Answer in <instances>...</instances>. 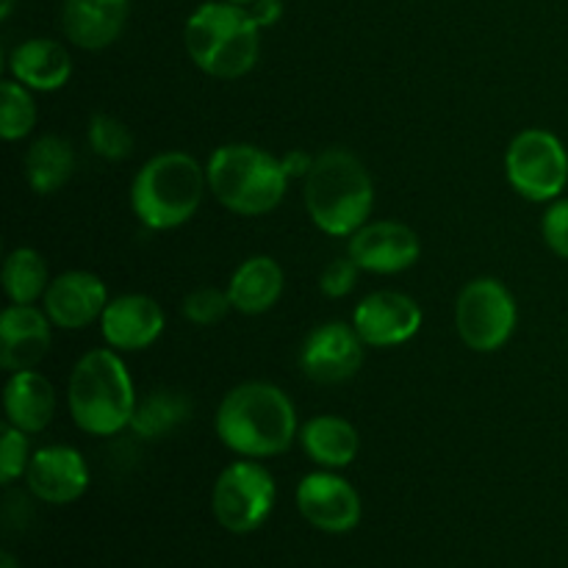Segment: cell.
<instances>
[{
	"label": "cell",
	"instance_id": "obj_35",
	"mask_svg": "<svg viewBox=\"0 0 568 568\" xmlns=\"http://www.w3.org/2000/svg\"><path fill=\"white\" fill-rule=\"evenodd\" d=\"M0 568H20L17 566V558L11 552H3L0 555Z\"/></svg>",
	"mask_w": 568,
	"mask_h": 568
},
{
	"label": "cell",
	"instance_id": "obj_12",
	"mask_svg": "<svg viewBox=\"0 0 568 568\" xmlns=\"http://www.w3.org/2000/svg\"><path fill=\"white\" fill-rule=\"evenodd\" d=\"M422 305L410 294L383 288L372 292L355 305L353 327L361 342L372 349H392L408 344L422 331Z\"/></svg>",
	"mask_w": 568,
	"mask_h": 568
},
{
	"label": "cell",
	"instance_id": "obj_17",
	"mask_svg": "<svg viewBox=\"0 0 568 568\" xmlns=\"http://www.w3.org/2000/svg\"><path fill=\"white\" fill-rule=\"evenodd\" d=\"M50 344H53V322L42 305H6L0 314V366L9 375L37 369Z\"/></svg>",
	"mask_w": 568,
	"mask_h": 568
},
{
	"label": "cell",
	"instance_id": "obj_3",
	"mask_svg": "<svg viewBox=\"0 0 568 568\" xmlns=\"http://www.w3.org/2000/svg\"><path fill=\"white\" fill-rule=\"evenodd\" d=\"M139 394L122 353L98 347L75 361L67 381V408L78 430L111 438L131 427Z\"/></svg>",
	"mask_w": 568,
	"mask_h": 568
},
{
	"label": "cell",
	"instance_id": "obj_4",
	"mask_svg": "<svg viewBox=\"0 0 568 568\" xmlns=\"http://www.w3.org/2000/svg\"><path fill=\"white\" fill-rule=\"evenodd\" d=\"M183 44L200 72L220 81H239L261 55V28L247 6L209 0L189 14Z\"/></svg>",
	"mask_w": 568,
	"mask_h": 568
},
{
	"label": "cell",
	"instance_id": "obj_14",
	"mask_svg": "<svg viewBox=\"0 0 568 568\" xmlns=\"http://www.w3.org/2000/svg\"><path fill=\"white\" fill-rule=\"evenodd\" d=\"M89 483H92L89 464L75 447L48 444V447L33 449L26 471V486L39 503L72 505L87 494Z\"/></svg>",
	"mask_w": 568,
	"mask_h": 568
},
{
	"label": "cell",
	"instance_id": "obj_27",
	"mask_svg": "<svg viewBox=\"0 0 568 568\" xmlns=\"http://www.w3.org/2000/svg\"><path fill=\"white\" fill-rule=\"evenodd\" d=\"M89 148L103 161H125L133 153V133L122 120L111 114H94L87 128Z\"/></svg>",
	"mask_w": 568,
	"mask_h": 568
},
{
	"label": "cell",
	"instance_id": "obj_8",
	"mask_svg": "<svg viewBox=\"0 0 568 568\" xmlns=\"http://www.w3.org/2000/svg\"><path fill=\"white\" fill-rule=\"evenodd\" d=\"M505 178L521 200L552 203L568 186V150L547 128H525L505 150Z\"/></svg>",
	"mask_w": 568,
	"mask_h": 568
},
{
	"label": "cell",
	"instance_id": "obj_18",
	"mask_svg": "<svg viewBox=\"0 0 568 568\" xmlns=\"http://www.w3.org/2000/svg\"><path fill=\"white\" fill-rule=\"evenodd\" d=\"M131 0H64L61 31L81 50H105L122 37Z\"/></svg>",
	"mask_w": 568,
	"mask_h": 568
},
{
	"label": "cell",
	"instance_id": "obj_34",
	"mask_svg": "<svg viewBox=\"0 0 568 568\" xmlns=\"http://www.w3.org/2000/svg\"><path fill=\"white\" fill-rule=\"evenodd\" d=\"M14 6H17V0H0V17H3V20H9L11 11H14Z\"/></svg>",
	"mask_w": 568,
	"mask_h": 568
},
{
	"label": "cell",
	"instance_id": "obj_10",
	"mask_svg": "<svg viewBox=\"0 0 568 568\" xmlns=\"http://www.w3.org/2000/svg\"><path fill=\"white\" fill-rule=\"evenodd\" d=\"M300 516L308 521L314 530L327 536H344L361 525L364 503L361 494L347 477L333 469H316L297 483L294 491Z\"/></svg>",
	"mask_w": 568,
	"mask_h": 568
},
{
	"label": "cell",
	"instance_id": "obj_23",
	"mask_svg": "<svg viewBox=\"0 0 568 568\" xmlns=\"http://www.w3.org/2000/svg\"><path fill=\"white\" fill-rule=\"evenodd\" d=\"M75 164V148H72L70 139L59 136V133H44V136L33 139L31 148H28L22 172H26V181L33 194L50 197L72 181Z\"/></svg>",
	"mask_w": 568,
	"mask_h": 568
},
{
	"label": "cell",
	"instance_id": "obj_6",
	"mask_svg": "<svg viewBox=\"0 0 568 568\" xmlns=\"http://www.w3.org/2000/svg\"><path fill=\"white\" fill-rule=\"evenodd\" d=\"M209 192L236 216H264L286 197L292 175L283 159L250 142L220 144L205 161Z\"/></svg>",
	"mask_w": 568,
	"mask_h": 568
},
{
	"label": "cell",
	"instance_id": "obj_33",
	"mask_svg": "<svg viewBox=\"0 0 568 568\" xmlns=\"http://www.w3.org/2000/svg\"><path fill=\"white\" fill-rule=\"evenodd\" d=\"M311 164H314V159L308 153H303V150H292L288 155H283V166H286V172L292 178H305Z\"/></svg>",
	"mask_w": 568,
	"mask_h": 568
},
{
	"label": "cell",
	"instance_id": "obj_7",
	"mask_svg": "<svg viewBox=\"0 0 568 568\" xmlns=\"http://www.w3.org/2000/svg\"><path fill=\"white\" fill-rule=\"evenodd\" d=\"M277 503V483L261 460L239 458L216 475L211 514L222 530L247 536L270 521Z\"/></svg>",
	"mask_w": 568,
	"mask_h": 568
},
{
	"label": "cell",
	"instance_id": "obj_16",
	"mask_svg": "<svg viewBox=\"0 0 568 568\" xmlns=\"http://www.w3.org/2000/svg\"><path fill=\"white\" fill-rule=\"evenodd\" d=\"M109 300L103 277L87 270H70L50 281L42 308L59 331H83L92 322H100Z\"/></svg>",
	"mask_w": 568,
	"mask_h": 568
},
{
	"label": "cell",
	"instance_id": "obj_15",
	"mask_svg": "<svg viewBox=\"0 0 568 568\" xmlns=\"http://www.w3.org/2000/svg\"><path fill=\"white\" fill-rule=\"evenodd\" d=\"M166 314L150 294H120L111 297L100 316V333L105 347L116 353H142L161 338Z\"/></svg>",
	"mask_w": 568,
	"mask_h": 568
},
{
	"label": "cell",
	"instance_id": "obj_2",
	"mask_svg": "<svg viewBox=\"0 0 568 568\" xmlns=\"http://www.w3.org/2000/svg\"><path fill=\"white\" fill-rule=\"evenodd\" d=\"M303 203L325 236L349 239L372 220L375 181L353 150L327 148L305 172Z\"/></svg>",
	"mask_w": 568,
	"mask_h": 568
},
{
	"label": "cell",
	"instance_id": "obj_19",
	"mask_svg": "<svg viewBox=\"0 0 568 568\" xmlns=\"http://www.w3.org/2000/svg\"><path fill=\"white\" fill-rule=\"evenodd\" d=\"M9 72L31 92H59L72 78V55L59 39L31 37L11 50Z\"/></svg>",
	"mask_w": 568,
	"mask_h": 568
},
{
	"label": "cell",
	"instance_id": "obj_24",
	"mask_svg": "<svg viewBox=\"0 0 568 568\" xmlns=\"http://www.w3.org/2000/svg\"><path fill=\"white\" fill-rule=\"evenodd\" d=\"M189 416H192V403L186 394L175 388H153L148 397H139L131 430L144 442H153V438L170 436Z\"/></svg>",
	"mask_w": 568,
	"mask_h": 568
},
{
	"label": "cell",
	"instance_id": "obj_22",
	"mask_svg": "<svg viewBox=\"0 0 568 568\" xmlns=\"http://www.w3.org/2000/svg\"><path fill=\"white\" fill-rule=\"evenodd\" d=\"M303 453L314 460L320 469H347L361 449L358 427L349 419L336 414L311 416L308 422L300 425L297 436Z\"/></svg>",
	"mask_w": 568,
	"mask_h": 568
},
{
	"label": "cell",
	"instance_id": "obj_5",
	"mask_svg": "<svg viewBox=\"0 0 568 568\" xmlns=\"http://www.w3.org/2000/svg\"><path fill=\"white\" fill-rule=\"evenodd\" d=\"M209 172L186 150H164L139 166L131 183L133 216L155 233L186 225L203 205Z\"/></svg>",
	"mask_w": 568,
	"mask_h": 568
},
{
	"label": "cell",
	"instance_id": "obj_30",
	"mask_svg": "<svg viewBox=\"0 0 568 568\" xmlns=\"http://www.w3.org/2000/svg\"><path fill=\"white\" fill-rule=\"evenodd\" d=\"M361 270L349 255H342V258H333L331 264L322 270L320 275V292L325 294L327 300H344L347 294L355 292L358 286Z\"/></svg>",
	"mask_w": 568,
	"mask_h": 568
},
{
	"label": "cell",
	"instance_id": "obj_26",
	"mask_svg": "<svg viewBox=\"0 0 568 568\" xmlns=\"http://www.w3.org/2000/svg\"><path fill=\"white\" fill-rule=\"evenodd\" d=\"M37 128V100L14 78L0 83V133L6 142H20Z\"/></svg>",
	"mask_w": 568,
	"mask_h": 568
},
{
	"label": "cell",
	"instance_id": "obj_9",
	"mask_svg": "<svg viewBox=\"0 0 568 568\" xmlns=\"http://www.w3.org/2000/svg\"><path fill=\"white\" fill-rule=\"evenodd\" d=\"M519 305L499 277H475L455 300V331L471 353H499L514 338Z\"/></svg>",
	"mask_w": 568,
	"mask_h": 568
},
{
	"label": "cell",
	"instance_id": "obj_21",
	"mask_svg": "<svg viewBox=\"0 0 568 568\" xmlns=\"http://www.w3.org/2000/svg\"><path fill=\"white\" fill-rule=\"evenodd\" d=\"M3 414L9 425L20 427L28 436L42 433L55 416L53 383L37 369L11 372L3 386Z\"/></svg>",
	"mask_w": 568,
	"mask_h": 568
},
{
	"label": "cell",
	"instance_id": "obj_1",
	"mask_svg": "<svg viewBox=\"0 0 568 568\" xmlns=\"http://www.w3.org/2000/svg\"><path fill=\"white\" fill-rule=\"evenodd\" d=\"M214 433L239 458H277L297 442V408L275 383H239L216 405Z\"/></svg>",
	"mask_w": 568,
	"mask_h": 568
},
{
	"label": "cell",
	"instance_id": "obj_32",
	"mask_svg": "<svg viewBox=\"0 0 568 568\" xmlns=\"http://www.w3.org/2000/svg\"><path fill=\"white\" fill-rule=\"evenodd\" d=\"M247 9L250 14H253V20L258 22L261 31H264V28H272L281 22L283 0H255V3H250Z\"/></svg>",
	"mask_w": 568,
	"mask_h": 568
},
{
	"label": "cell",
	"instance_id": "obj_11",
	"mask_svg": "<svg viewBox=\"0 0 568 568\" xmlns=\"http://www.w3.org/2000/svg\"><path fill=\"white\" fill-rule=\"evenodd\" d=\"M364 355L366 344L355 333L353 322H322L300 347V369L320 386H338L358 375Z\"/></svg>",
	"mask_w": 568,
	"mask_h": 568
},
{
	"label": "cell",
	"instance_id": "obj_25",
	"mask_svg": "<svg viewBox=\"0 0 568 568\" xmlns=\"http://www.w3.org/2000/svg\"><path fill=\"white\" fill-rule=\"evenodd\" d=\"M48 261L33 247H14L3 261V292L9 303L37 305L42 303L50 286Z\"/></svg>",
	"mask_w": 568,
	"mask_h": 568
},
{
	"label": "cell",
	"instance_id": "obj_31",
	"mask_svg": "<svg viewBox=\"0 0 568 568\" xmlns=\"http://www.w3.org/2000/svg\"><path fill=\"white\" fill-rule=\"evenodd\" d=\"M541 239L558 258L568 261V197L547 203L541 216Z\"/></svg>",
	"mask_w": 568,
	"mask_h": 568
},
{
	"label": "cell",
	"instance_id": "obj_20",
	"mask_svg": "<svg viewBox=\"0 0 568 568\" xmlns=\"http://www.w3.org/2000/svg\"><path fill=\"white\" fill-rule=\"evenodd\" d=\"M225 288L236 314L261 316L281 303L286 272L272 255H250L233 270Z\"/></svg>",
	"mask_w": 568,
	"mask_h": 568
},
{
	"label": "cell",
	"instance_id": "obj_36",
	"mask_svg": "<svg viewBox=\"0 0 568 568\" xmlns=\"http://www.w3.org/2000/svg\"><path fill=\"white\" fill-rule=\"evenodd\" d=\"M227 3H239V6H250V3H255V0H227Z\"/></svg>",
	"mask_w": 568,
	"mask_h": 568
},
{
	"label": "cell",
	"instance_id": "obj_13",
	"mask_svg": "<svg viewBox=\"0 0 568 568\" xmlns=\"http://www.w3.org/2000/svg\"><path fill=\"white\" fill-rule=\"evenodd\" d=\"M347 255L369 275H399L422 255V239L397 220H369L347 239Z\"/></svg>",
	"mask_w": 568,
	"mask_h": 568
},
{
	"label": "cell",
	"instance_id": "obj_29",
	"mask_svg": "<svg viewBox=\"0 0 568 568\" xmlns=\"http://www.w3.org/2000/svg\"><path fill=\"white\" fill-rule=\"evenodd\" d=\"M31 455L33 453L28 433L6 422L3 430H0V483L11 486L14 480L26 477Z\"/></svg>",
	"mask_w": 568,
	"mask_h": 568
},
{
	"label": "cell",
	"instance_id": "obj_28",
	"mask_svg": "<svg viewBox=\"0 0 568 568\" xmlns=\"http://www.w3.org/2000/svg\"><path fill=\"white\" fill-rule=\"evenodd\" d=\"M183 320L194 327H214L216 322L225 320L233 311L231 297H227V288L216 286H200L194 292H189L183 297Z\"/></svg>",
	"mask_w": 568,
	"mask_h": 568
}]
</instances>
